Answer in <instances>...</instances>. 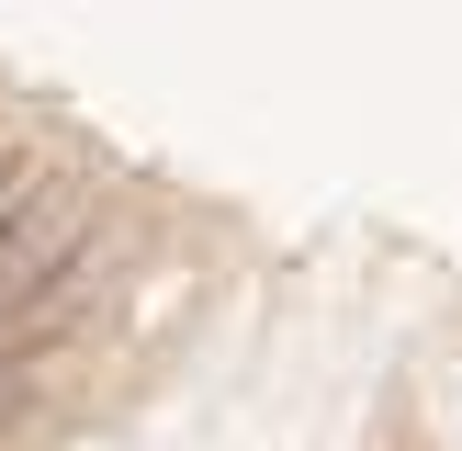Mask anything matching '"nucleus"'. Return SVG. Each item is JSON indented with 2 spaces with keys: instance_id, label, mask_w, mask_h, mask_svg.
<instances>
[{
  "instance_id": "obj_1",
  "label": "nucleus",
  "mask_w": 462,
  "mask_h": 451,
  "mask_svg": "<svg viewBox=\"0 0 462 451\" xmlns=\"http://www.w3.org/2000/svg\"><path fill=\"white\" fill-rule=\"evenodd\" d=\"M418 395H429V428L462 451V327L451 338H429V361H418Z\"/></svg>"
}]
</instances>
